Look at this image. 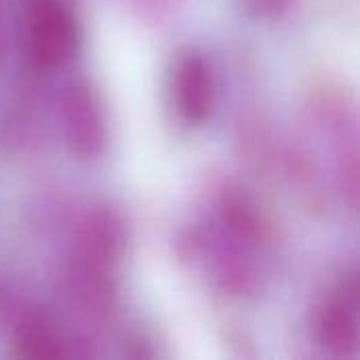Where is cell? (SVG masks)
Returning <instances> with one entry per match:
<instances>
[{
    "instance_id": "cell-6",
    "label": "cell",
    "mask_w": 360,
    "mask_h": 360,
    "mask_svg": "<svg viewBox=\"0 0 360 360\" xmlns=\"http://www.w3.org/2000/svg\"><path fill=\"white\" fill-rule=\"evenodd\" d=\"M13 348L21 359L46 360L68 356V342L63 333L42 314H23L13 329Z\"/></svg>"
},
{
    "instance_id": "cell-9",
    "label": "cell",
    "mask_w": 360,
    "mask_h": 360,
    "mask_svg": "<svg viewBox=\"0 0 360 360\" xmlns=\"http://www.w3.org/2000/svg\"><path fill=\"white\" fill-rule=\"evenodd\" d=\"M0 310H2V287H0Z\"/></svg>"
},
{
    "instance_id": "cell-1",
    "label": "cell",
    "mask_w": 360,
    "mask_h": 360,
    "mask_svg": "<svg viewBox=\"0 0 360 360\" xmlns=\"http://www.w3.org/2000/svg\"><path fill=\"white\" fill-rule=\"evenodd\" d=\"M23 42L30 63L59 70L78 51L80 25L70 0H23Z\"/></svg>"
},
{
    "instance_id": "cell-3",
    "label": "cell",
    "mask_w": 360,
    "mask_h": 360,
    "mask_svg": "<svg viewBox=\"0 0 360 360\" xmlns=\"http://www.w3.org/2000/svg\"><path fill=\"white\" fill-rule=\"evenodd\" d=\"M61 127L72 154L99 158L108 143V120L101 97L86 80L72 82L61 97Z\"/></svg>"
},
{
    "instance_id": "cell-8",
    "label": "cell",
    "mask_w": 360,
    "mask_h": 360,
    "mask_svg": "<svg viewBox=\"0 0 360 360\" xmlns=\"http://www.w3.org/2000/svg\"><path fill=\"white\" fill-rule=\"evenodd\" d=\"M293 0H243L245 8L255 17H278L291 6Z\"/></svg>"
},
{
    "instance_id": "cell-4",
    "label": "cell",
    "mask_w": 360,
    "mask_h": 360,
    "mask_svg": "<svg viewBox=\"0 0 360 360\" xmlns=\"http://www.w3.org/2000/svg\"><path fill=\"white\" fill-rule=\"evenodd\" d=\"M124 224L108 205L91 207L74 230V264L110 274L124 251Z\"/></svg>"
},
{
    "instance_id": "cell-7",
    "label": "cell",
    "mask_w": 360,
    "mask_h": 360,
    "mask_svg": "<svg viewBox=\"0 0 360 360\" xmlns=\"http://www.w3.org/2000/svg\"><path fill=\"white\" fill-rule=\"evenodd\" d=\"M219 213H221L224 228L236 243L251 245L264 238L266 224L257 207L245 194H238V192L226 194L219 205Z\"/></svg>"
},
{
    "instance_id": "cell-2",
    "label": "cell",
    "mask_w": 360,
    "mask_h": 360,
    "mask_svg": "<svg viewBox=\"0 0 360 360\" xmlns=\"http://www.w3.org/2000/svg\"><path fill=\"white\" fill-rule=\"evenodd\" d=\"M169 95L171 108L184 124L198 127L211 116L217 99V80L207 53L190 46L175 57L169 76Z\"/></svg>"
},
{
    "instance_id": "cell-5",
    "label": "cell",
    "mask_w": 360,
    "mask_h": 360,
    "mask_svg": "<svg viewBox=\"0 0 360 360\" xmlns=\"http://www.w3.org/2000/svg\"><path fill=\"white\" fill-rule=\"evenodd\" d=\"M319 344L333 356H350L359 346V283L350 274L331 293L316 321Z\"/></svg>"
}]
</instances>
